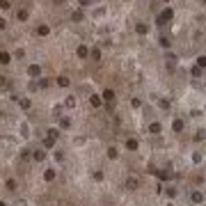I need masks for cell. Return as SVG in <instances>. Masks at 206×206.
Listing matches in <instances>:
<instances>
[{"mask_svg":"<svg viewBox=\"0 0 206 206\" xmlns=\"http://www.w3.org/2000/svg\"><path fill=\"white\" fill-rule=\"evenodd\" d=\"M190 202L197 204V206L204 204V192H202V190H192V192H190Z\"/></svg>","mask_w":206,"mask_h":206,"instance_id":"obj_1","label":"cell"},{"mask_svg":"<svg viewBox=\"0 0 206 206\" xmlns=\"http://www.w3.org/2000/svg\"><path fill=\"white\" fill-rule=\"evenodd\" d=\"M126 188H128V190H138V188H140V179L131 174V176L126 179Z\"/></svg>","mask_w":206,"mask_h":206,"instance_id":"obj_2","label":"cell"},{"mask_svg":"<svg viewBox=\"0 0 206 206\" xmlns=\"http://www.w3.org/2000/svg\"><path fill=\"white\" fill-rule=\"evenodd\" d=\"M28 76H30V78H39L41 76V67L39 64H30V67H28Z\"/></svg>","mask_w":206,"mask_h":206,"instance_id":"obj_3","label":"cell"},{"mask_svg":"<svg viewBox=\"0 0 206 206\" xmlns=\"http://www.w3.org/2000/svg\"><path fill=\"white\" fill-rule=\"evenodd\" d=\"M149 133H151V135L163 133V124H160V121H151V124H149Z\"/></svg>","mask_w":206,"mask_h":206,"instance_id":"obj_4","label":"cell"},{"mask_svg":"<svg viewBox=\"0 0 206 206\" xmlns=\"http://www.w3.org/2000/svg\"><path fill=\"white\" fill-rule=\"evenodd\" d=\"M158 176H160L163 181H169V179H174V172L172 169H160V172H156Z\"/></svg>","mask_w":206,"mask_h":206,"instance_id":"obj_5","label":"cell"},{"mask_svg":"<svg viewBox=\"0 0 206 206\" xmlns=\"http://www.w3.org/2000/svg\"><path fill=\"white\" fill-rule=\"evenodd\" d=\"M135 32L138 34H149V25L147 23H135Z\"/></svg>","mask_w":206,"mask_h":206,"instance_id":"obj_6","label":"cell"},{"mask_svg":"<svg viewBox=\"0 0 206 206\" xmlns=\"http://www.w3.org/2000/svg\"><path fill=\"white\" fill-rule=\"evenodd\" d=\"M172 16H174V11H172V7H165L163 9V14H160V19L167 23V21H172Z\"/></svg>","mask_w":206,"mask_h":206,"instance_id":"obj_7","label":"cell"},{"mask_svg":"<svg viewBox=\"0 0 206 206\" xmlns=\"http://www.w3.org/2000/svg\"><path fill=\"white\" fill-rule=\"evenodd\" d=\"M172 131H174V133H181V131H183V119H174V121H172Z\"/></svg>","mask_w":206,"mask_h":206,"instance_id":"obj_8","label":"cell"},{"mask_svg":"<svg viewBox=\"0 0 206 206\" xmlns=\"http://www.w3.org/2000/svg\"><path fill=\"white\" fill-rule=\"evenodd\" d=\"M126 149H128V151H138V140H135V138H128V140H126Z\"/></svg>","mask_w":206,"mask_h":206,"instance_id":"obj_9","label":"cell"},{"mask_svg":"<svg viewBox=\"0 0 206 206\" xmlns=\"http://www.w3.org/2000/svg\"><path fill=\"white\" fill-rule=\"evenodd\" d=\"M32 158H34L37 163H41V160L46 158V151H44V149H37V151H32Z\"/></svg>","mask_w":206,"mask_h":206,"instance_id":"obj_10","label":"cell"},{"mask_svg":"<svg viewBox=\"0 0 206 206\" xmlns=\"http://www.w3.org/2000/svg\"><path fill=\"white\" fill-rule=\"evenodd\" d=\"M44 181H48V183H50V181H55V167H53V169H46V172H44Z\"/></svg>","mask_w":206,"mask_h":206,"instance_id":"obj_11","label":"cell"},{"mask_svg":"<svg viewBox=\"0 0 206 206\" xmlns=\"http://www.w3.org/2000/svg\"><path fill=\"white\" fill-rule=\"evenodd\" d=\"M202 140H206V128H199V131H195V142H202Z\"/></svg>","mask_w":206,"mask_h":206,"instance_id":"obj_12","label":"cell"},{"mask_svg":"<svg viewBox=\"0 0 206 206\" xmlns=\"http://www.w3.org/2000/svg\"><path fill=\"white\" fill-rule=\"evenodd\" d=\"M90 57H92V60H96V62H99V60H101V48H96V46H94V48L90 50Z\"/></svg>","mask_w":206,"mask_h":206,"instance_id":"obj_13","label":"cell"},{"mask_svg":"<svg viewBox=\"0 0 206 206\" xmlns=\"http://www.w3.org/2000/svg\"><path fill=\"white\" fill-rule=\"evenodd\" d=\"M101 99H103V101H108V103H110V101H115V92H112V90H105Z\"/></svg>","mask_w":206,"mask_h":206,"instance_id":"obj_14","label":"cell"},{"mask_svg":"<svg viewBox=\"0 0 206 206\" xmlns=\"http://www.w3.org/2000/svg\"><path fill=\"white\" fill-rule=\"evenodd\" d=\"M11 62V57H9V53H5V50H0V64H9Z\"/></svg>","mask_w":206,"mask_h":206,"instance_id":"obj_15","label":"cell"},{"mask_svg":"<svg viewBox=\"0 0 206 206\" xmlns=\"http://www.w3.org/2000/svg\"><path fill=\"white\" fill-rule=\"evenodd\" d=\"M57 85H60V87H69V85H71V80H69L67 76H60V78H57Z\"/></svg>","mask_w":206,"mask_h":206,"instance_id":"obj_16","label":"cell"},{"mask_svg":"<svg viewBox=\"0 0 206 206\" xmlns=\"http://www.w3.org/2000/svg\"><path fill=\"white\" fill-rule=\"evenodd\" d=\"M19 105H21L23 110H30V108H32V101H30V99H21Z\"/></svg>","mask_w":206,"mask_h":206,"instance_id":"obj_17","label":"cell"},{"mask_svg":"<svg viewBox=\"0 0 206 206\" xmlns=\"http://www.w3.org/2000/svg\"><path fill=\"white\" fill-rule=\"evenodd\" d=\"M48 32H50V28H48V25H39V28H37V34H39V37H46Z\"/></svg>","mask_w":206,"mask_h":206,"instance_id":"obj_18","label":"cell"},{"mask_svg":"<svg viewBox=\"0 0 206 206\" xmlns=\"http://www.w3.org/2000/svg\"><path fill=\"white\" fill-rule=\"evenodd\" d=\"M78 57H90V48L87 46H78Z\"/></svg>","mask_w":206,"mask_h":206,"instance_id":"obj_19","label":"cell"},{"mask_svg":"<svg viewBox=\"0 0 206 206\" xmlns=\"http://www.w3.org/2000/svg\"><path fill=\"white\" fill-rule=\"evenodd\" d=\"M158 105H160L163 110H169V108H172V103H169V99H160V101H158Z\"/></svg>","mask_w":206,"mask_h":206,"instance_id":"obj_20","label":"cell"},{"mask_svg":"<svg viewBox=\"0 0 206 206\" xmlns=\"http://www.w3.org/2000/svg\"><path fill=\"white\" fill-rule=\"evenodd\" d=\"M60 128H71V119H69V117H62L60 119Z\"/></svg>","mask_w":206,"mask_h":206,"instance_id":"obj_21","label":"cell"},{"mask_svg":"<svg viewBox=\"0 0 206 206\" xmlns=\"http://www.w3.org/2000/svg\"><path fill=\"white\" fill-rule=\"evenodd\" d=\"M202 160H204V154H199V151H195V154H192V163H195V165H199Z\"/></svg>","mask_w":206,"mask_h":206,"instance_id":"obj_22","label":"cell"},{"mask_svg":"<svg viewBox=\"0 0 206 206\" xmlns=\"http://www.w3.org/2000/svg\"><path fill=\"white\" fill-rule=\"evenodd\" d=\"M158 44H160L163 48H169V46H172V41H169L167 37H160V39H158Z\"/></svg>","mask_w":206,"mask_h":206,"instance_id":"obj_23","label":"cell"},{"mask_svg":"<svg viewBox=\"0 0 206 206\" xmlns=\"http://www.w3.org/2000/svg\"><path fill=\"white\" fill-rule=\"evenodd\" d=\"M94 19H101V16H105V7H99V9H94Z\"/></svg>","mask_w":206,"mask_h":206,"instance_id":"obj_24","label":"cell"},{"mask_svg":"<svg viewBox=\"0 0 206 206\" xmlns=\"http://www.w3.org/2000/svg\"><path fill=\"white\" fill-rule=\"evenodd\" d=\"M197 67L199 69H206V55H199L197 57Z\"/></svg>","mask_w":206,"mask_h":206,"instance_id":"obj_25","label":"cell"},{"mask_svg":"<svg viewBox=\"0 0 206 206\" xmlns=\"http://www.w3.org/2000/svg\"><path fill=\"white\" fill-rule=\"evenodd\" d=\"M90 103H92V108H99V105H101V99L99 96H90Z\"/></svg>","mask_w":206,"mask_h":206,"instance_id":"obj_26","label":"cell"},{"mask_svg":"<svg viewBox=\"0 0 206 206\" xmlns=\"http://www.w3.org/2000/svg\"><path fill=\"white\" fill-rule=\"evenodd\" d=\"M28 158H32L30 149H21V160H28Z\"/></svg>","mask_w":206,"mask_h":206,"instance_id":"obj_27","label":"cell"},{"mask_svg":"<svg viewBox=\"0 0 206 206\" xmlns=\"http://www.w3.org/2000/svg\"><path fill=\"white\" fill-rule=\"evenodd\" d=\"M119 156V151H117V147H110L108 149V158H117Z\"/></svg>","mask_w":206,"mask_h":206,"instance_id":"obj_28","label":"cell"},{"mask_svg":"<svg viewBox=\"0 0 206 206\" xmlns=\"http://www.w3.org/2000/svg\"><path fill=\"white\" fill-rule=\"evenodd\" d=\"M64 105H67V108H76V96H69L67 101H64Z\"/></svg>","mask_w":206,"mask_h":206,"instance_id":"obj_29","label":"cell"},{"mask_svg":"<svg viewBox=\"0 0 206 206\" xmlns=\"http://www.w3.org/2000/svg\"><path fill=\"white\" fill-rule=\"evenodd\" d=\"M57 135H60L57 128H48V138H50V140H57Z\"/></svg>","mask_w":206,"mask_h":206,"instance_id":"obj_30","label":"cell"},{"mask_svg":"<svg viewBox=\"0 0 206 206\" xmlns=\"http://www.w3.org/2000/svg\"><path fill=\"white\" fill-rule=\"evenodd\" d=\"M16 19H19V21H25V19H28V11H25V9L16 11Z\"/></svg>","mask_w":206,"mask_h":206,"instance_id":"obj_31","label":"cell"},{"mask_svg":"<svg viewBox=\"0 0 206 206\" xmlns=\"http://www.w3.org/2000/svg\"><path fill=\"white\" fill-rule=\"evenodd\" d=\"M5 186H7V190H16V181L14 179H7V183H5Z\"/></svg>","mask_w":206,"mask_h":206,"instance_id":"obj_32","label":"cell"},{"mask_svg":"<svg viewBox=\"0 0 206 206\" xmlns=\"http://www.w3.org/2000/svg\"><path fill=\"white\" fill-rule=\"evenodd\" d=\"M28 131H30V126H28V124H21V135H25V138H28V135H30Z\"/></svg>","mask_w":206,"mask_h":206,"instance_id":"obj_33","label":"cell"},{"mask_svg":"<svg viewBox=\"0 0 206 206\" xmlns=\"http://www.w3.org/2000/svg\"><path fill=\"white\" fill-rule=\"evenodd\" d=\"M190 73L195 76V78H199V76H202V69H199V67H192V69H190Z\"/></svg>","mask_w":206,"mask_h":206,"instance_id":"obj_34","label":"cell"},{"mask_svg":"<svg viewBox=\"0 0 206 206\" xmlns=\"http://www.w3.org/2000/svg\"><path fill=\"white\" fill-rule=\"evenodd\" d=\"M71 19H73V21H82V11H80V9H78V11H73Z\"/></svg>","mask_w":206,"mask_h":206,"instance_id":"obj_35","label":"cell"},{"mask_svg":"<svg viewBox=\"0 0 206 206\" xmlns=\"http://www.w3.org/2000/svg\"><path fill=\"white\" fill-rule=\"evenodd\" d=\"M9 7H11L9 0H0V9H9Z\"/></svg>","mask_w":206,"mask_h":206,"instance_id":"obj_36","label":"cell"},{"mask_svg":"<svg viewBox=\"0 0 206 206\" xmlns=\"http://www.w3.org/2000/svg\"><path fill=\"white\" fill-rule=\"evenodd\" d=\"M165 192H167V197H176V188H165Z\"/></svg>","mask_w":206,"mask_h":206,"instance_id":"obj_37","label":"cell"},{"mask_svg":"<svg viewBox=\"0 0 206 206\" xmlns=\"http://www.w3.org/2000/svg\"><path fill=\"white\" fill-rule=\"evenodd\" d=\"M53 144H55V140H50V138H46V140H44V147H46V149H50Z\"/></svg>","mask_w":206,"mask_h":206,"instance_id":"obj_38","label":"cell"},{"mask_svg":"<svg viewBox=\"0 0 206 206\" xmlns=\"http://www.w3.org/2000/svg\"><path fill=\"white\" fill-rule=\"evenodd\" d=\"M94 179H96V181H103V172H99V169H96V172H94Z\"/></svg>","mask_w":206,"mask_h":206,"instance_id":"obj_39","label":"cell"},{"mask_svg":"<svg viewBox=\"0 0 206 206\" xmlns=\"http://www.w3.org/2000/svg\"><path fill=\"white\" fill-rule=\"evenodd\" d=\"M204 112H202V110H192V112H190V117H195V119H197V117H202Z\"/></svg>","mask_w":206,"mask_h":206,"instance_id":"obj_40","label":"cell"},{"mask_svg":"<svg viewBox=\"0 0 206 206\" xmlns=\"http://www.w3.org/2000/svg\"><path fill=\"white\" fill-rule=\"evenodd\" d=\"M9 82H7V78H5V76H0V87H7Z\"/></svg>","mask_w":206,"mask_h":206,"instance_id":"obj_41","label":"cell"},{"mask_svg":"<svg viewBox=\"0 0 206 206\" xmlns=\"http://www.w3.org/2000/svg\"><path fill=\"white\" fill-rule=\"evenodd\" d=\"M7 28V23H5V19H0V30H5Z\"/></svg>","mask_w":206,"mask_h":206,"instance_id":"obj_42","label":"cell"},{"mask_svg":"<svg viewBox=\"0 0 206 206\" xmlns=\"http://www.w3.org/2000/svg\"><path fill=\"white\" fill-rule=\"evenodd\" d=\"M90 5V0H80V7H87Z\"/></svg>","mask_w":206,"mask_h":206,"instance_id":"obj_43","label":"cell"},{"mask_svg":"<svg viewBox=\"0 0 206 206\" xmlns=\"http://www.w3.org/2000/svg\"><path fill=\"white\" fill-rule=\"evenodd\" d=\"M160 2H165V5H167V2H172V0H160Z\"/></svg>","mask_w":206,"mask_h":206,"instance_id":"obj_44","label":"cell"},{"mask_svg":"<svg viewBox=\"0 0 206 206\" xmlns=\"http://www.w3.org/2000/svg\"><path fill=\"white\" fill-rule=\"evenodd\" d=\"M0 206H7V204H5V202H2V199H0Z\"/></svg>","mask_w":206,"mask_h":206,"instance_id":"obj_45","label":"cell"},{"mask_svg":"<svg viewBox=\"0 0 206 206\" xmlns=\"http://www.w3.org/2000/svg\"><path fill=\"white\" fill-rule=\"evenodd\" d=\"M199 206H206V202H204V204H199Z\"/></svg>","mask_w":206,"mask_h":206,"instance_id":"obj_46","label":"cell"},{"mask_svg":"<svg viewBox=\"0 0 206 206\" xmlns=\"http://www.w3.org/2000/svg\"><path fill=\"white\" fill-rule=\"evenodd\" d=\"M167 206H174V204H167Z\"/></svg>","mask_w":206,"mask_h":206,"instance_id":"obj_47","label":"cell"},{"mask_svg":"<svg viewBox=\"0 0 206 206\" xmlns=\"http://www.w3.org/2000/svg\"><path fill=\"white\" fill-rule=\"evenodd\" d=\"M204 197H206V190H204Z\"/></svg>","mask_w":206,"mask_h":206,"instance_id":"obj_48","label":"cell"},{"mask_svg":"<svg viewBox=\"0 0 206 206\" xmlns=\"http://www.w3.org/2000/svg\"><path fill=\"white\" fill-rule=\"evenodd\" d=\"M204 5H206V0H204Z\"/></svg>","mask_w":206,"mask_h":206,"instance_id":"obj_49","label":"cell"}]
</instances>
